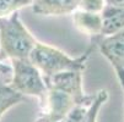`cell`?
I'll list each match as a JSON object with an SVG mask.
<instances>
[{
  "label": "cell",
  "instance_id": "cell-1",
  "mask_svg": "<svg viewBox=\"0 0 124 122\" xmlns=\"http://www.w3.org/2000/svg\"><path fill=\"white\" fill-rule=\"evenodd\" d=\"M95 48V44L91 42L82 55H80L79 58H70L64 51L57 48L37 42L33 50L31 51L28 60L39 70V72L44 78L69 71L84 72L87 59L90 58Z\"/></svg>",
  "mask_w": 124,
  "mask_h": 122
},
{
  "label": "cell",
  "instance_id": "cell-2",
  "mask_svg": "<svg viewBox=\"0 0 124 122\" xmlns=\"http://www.w3.org/2000/svg\"><path fill=\"white\" fill-rule=\"evenodd\" d=\"M37 40L20 20L17 12L0 19V62L28 60Z\"/></svg>",
  "mask_w": 124,
  "mask_h": 122
},
{
  "label": "cell",
  "instance_id": "cell-3",
  "mask_svg": "<svg viewBox=\"0 0 124 122\" xmlns=\"http://www.w3.org/2000/svg\"><path fill=\"white\" fill-rule=\"evenodd\" d=\"M11 65L12 78L9 85L23 96L31 95L38 98L41 105L44 106L48 88L39 70L30 60H11Z\"/></svg>",
  "mask_w": 124,
  "mask_h": 122
},
{
  "label": "cell",
  "instance_id": "cell-4",
  "mask_svg": "<svg viewBox=\"0 0 124 122\" xmlns=\"http://www.w3.org/2000/svg\"><path fill=\"white\" fill-rule=\"evenodd\" d=\"M93 98L95 94H85L80 96L62 88L48 87L44 111L41 114L36 122H60L76 105H81V104L90 105Z\"/></svg>",
  "mask_w": 124,
  "mask_h": 122
},
{
  "label": "cell",
  "instance_id": "cell-5",
  "mask_svg": "<svg viewBox=\"0 0 124 122\" xmlns=\"http://www.w3.org/2000/svg\"><path fill=\"white\" fill-rule=\"evenodd\" d=\"M91 42L109 61L124 90V29L111 36H100Z\"/></svg>",
  "mask_w": 124,
  "mask_h": 122
},
{
  "label": "cell",
  "instance_id": "cell-6",
  "mask_svg": "<svg viewBox=\"0 0 124 122\" xmlns=\"http://www.w3.org/2000/svg\"><path fill=\"white\" fill-rule=\"evenodd\" d=\"M32 10L37 15L62 16L73 13L79 7V0H32Z\"/></svg>",
  "mask_w": 124,
  "mask_h": 122
},
{
  "label": "cell",
  "instance_id": "cell-7",
  "mask_svg": "<svg viewBox=\"0 0 124 122\" xmlns=\"http://www.w3.org/2000/svg\"><path fill=\"white\" fill-rule=\"evenodd\" d=\"M73 21L75 27L87 34L91 39L102 36V16L101 13L86 12L82 10H75L73 12Z\"/></svg>",
  "mask_w": 124,
  "mask_h": 122
},
{
  "label": "cell",
  "instance_id": "cell-8",
  "mask_svg": "<svg viewBox=\"0 0 124 122\" xmlns=\"http://www.w3.org/2000/svg\"><path fill=\"white\" fill-rule=\"evenodd\" d=\"M102 16V36H111L124 29V7L106 5Z\"/></svg>",
  "mask_w": 124,
  "mask_h": 122
},
{
  "label": "cell",
  "instance_id": "cell-9",
  "mask_svg": "<svg viewBox=\"0 0 124 122\" xmlns=\"http://www.w3.org/2000/svg\"><path fill=\"white\" fill-rule=\"evenodd\" d=\"M23 100H25V96L22 94L15 92L0 77V118L3 117V115L9 109L17 105L19 103H22Z\"/></svg>",
  "mask_w": 124,
  "mask_h": 122
},
{
  "label": "cell",
  "instance_id": "cell-10",
  "mask_svg": "<svg viewBox=\"0 0 124 122\" xmlns=\"http://www.w3.org/2000/svg\"><path fill=\"white\" fill-rule=\"evenodd\" d=\"M107 99H108V92L106 89H100L98 92H96L95 98L91 103V105L88 106L82 122H97L100 110L104 105V103L107 101Z\"/></svg>",
  "mask_w": 124,
  "mask_h": 122
},
{
  "label": "cell",
  "instance_id": "cell-11",
  "mask_svg": "<svg viewBox=\"0 0 124 122\" xmlns=\"http://www.w3.org/2000/svg\"><path fill=\"white\" fill-rule=\"evenodd\" d=\"M32 0H0V19L17 12L20 9L31 5Z\"/></svg>",
  "mask_w": 124,
  "mask_h": 122
},
{
  "label": "cell",
  "instance_id": "cell-12",
  "mask_svg": "<svg viewBox=\"0 0 124 122\" xmlns=\"http://www.w3.org/2000/svg\"><path fill=\"white\" fill-rule=\"evenodd\" d=\"M106 0H79V10L86 11V12H93V13H101L104 9Z\"/></svg>",
  "mask_w": 124,
  "mask_h": 122
},
{
  "label": "cell",
  "instance_id": "cell-13",
  "mask_svg": "<svg viewBox=\"0 0 124 122\" xmlns=\"http://www.w3.org/2000/svg\"><path fill=\"white\" fill-rule=\"evenodd\" d=\"M90 105H86V104L76 105L60 122H82V120H84V117H85V115L87 112V109H88Z\"/></svg>",
  "mask_w": 124,
  "mask_h": 122
},
{
  "label": "cell",
  "instance_id": "cell-14",
  "mask_svg": "<svg viewBox=\"0 0 124 122\" xmlns=\"http://www.w3.org/2000/svg\"><path fill=\"white\" fill-rule=\"evenodd\" d=\"M106 4L112 6H118V7H124V0H106Z\"/></svg>",
  "mask_w": 124,
  "mask_h": 122
},
{
  "label": "cell",
  "instance_id": "cell-15",
  "mask_svg": "<svg viewBox=\"0 0 124 122\" xmlns=\"http://www.w3.org/2000/svg\"><path fill=\"white\" fill-rule=\"evenodd\" d=\"M0 73L1 75H6V73H11V67L4 62H0Z\"/></svg>",
  "mask_w": 124,
  "mask_h": 122
}]
</instances>
